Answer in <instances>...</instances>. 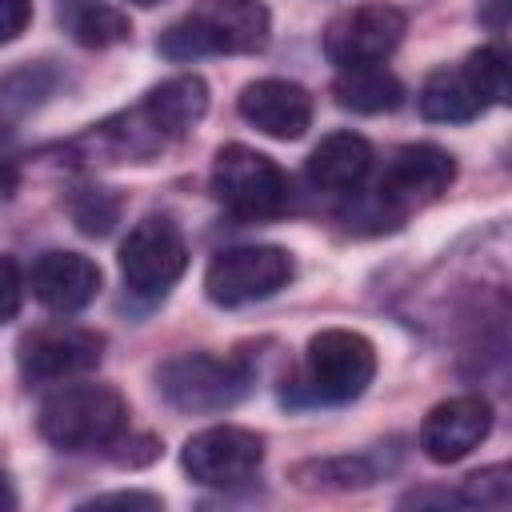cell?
Returning a JSON list of instances; mask_svg holds the SVG:
<instances>
[{
    "label": "cell",
    "mask_w": 512,
    "mask_h": 512,
    "mask_svg": "<svg viewBox=\"0 0 512 512\" xmlns=\"http://www.w3.org/2000/svg\"><path fill=\"white\" fill-rule=\"evenodd\" d=\"M20 180V144H16V128L0 116V192L8 196Z\"/></svg>",
    "instance_id": "cb8c5ba5"
},
{
    "label": "cell",
    "mask_w": 512,
    "mask_h": 512,
    "mask_svg": "<svg viewBox=\"0 0 512 512\" xmlns=\"http://www.w3.org/2000/svg\"><path fill=\"white\" fill-rule=\"evenodd\" d=\"M456 180V160L436 144H404L388 156L384 176L372 192H364L348 216V228L364 232H388L396 228L412 208H424L448 192Z\"/></svg>",
    "instance_id": "6da1fadb"
},
{
    "label": "cell",
    "mask_w": 512,
    "mask_h": 512,
    "mask_svg": "<svg viewBox=\"0 0 512 512\" xmlns=\"http://www.w3.org/2000/svg\"><path fill=\"white\" fill-rule=\"evenodd\" d=\"M272 16L260 0H196L188 16L168 24L156 40L168 60H200V56H232L260 52L268 44Z\"/></svg>",
    "instance_id": "7a4b0ae2"
},
{
    "label": "cell",
    "mask_w": 512,
    "mask_h": 512,
    "mask_svg": "<svg viewBox=\"0 0 512 512\" xmlns=\"http://www.w3.org/2000/svg\"><path fill=\"white\" fill-rule=\"evenodd\" d=\"M16 504V496H12V488H8V476L0 472V508H12Z\"/></svg>",
    "instance_id": "83f0119b"
},
{
    "label": "cell",
    "mask_w": 512,
    "mask_h": 512,
    "mask_svg": "<svg viewBox=\"0 0 512 512\" xmlns=\"http://www.w3.org/2000/svg\"><path fill=\"white\" fill-rule=\"evenodd\" d=\"M304 172L320 192L352 196V192H360V184L372 172V144L360 132H328L312 148Z\"/></svg>",
    "instance_id": "9a60e30c"
},
{
    "label": "cell",
    "mask_w": 512,
    "mask_h": 512,
    "mask_svg": "<svg viewBox=\"0 0 512 512\" xmlns=\"http://www.w3.org/2000/svg\"><path fill=\"white\" fill-rule=\"evenodd\" d=\"M120 216V200L104 188H80L72 196V220L84 236H108Z\"/></svg>",
    "instance_id": "ffe728a7"
},
{
    "label": "cell",
    "mask_w": 512,
    "mask_h": 512,
    "mask_svg": "<svg viewBox=\"0 0 512 512\" xmlns=\"http://www.w3.org/2000/svg\"><path fill=\"white\" fill-rule=\"evenodd\" d=\"M36 424L60 452L112 448L128 428V404L108 384H60L44 396Z\"/></svg>",
    "instance_id": "3957f363"
},
{
    "label": "cell",
    "mask_w": 512,
    "mask_h": 512,
    "mask_svg": "<svg viewBox=\"0 0 512 512\" xmlns=\"http://www.w3.org/2000/svg\"><path fill=\"white\" fill-rule=\"evenodd\" d=\"M460 504H480V508H504L512 500V472L508 464H492V468H480L464 480V488L456 492Z\"/></svg>",
    "instance_id": "44dd1931"
},
{
    "label": "cell",
    "mask_w": 512,
    "mask_h": 512,
    "mask_svg": "<svg viewBox=\"0 0 512 512\" xmlns=\"http://www.w3.org/2000/svg\"><path fill=\"white\" fill-rule=\"evenodd\" d=\"M188 268V244L168 216H144L120 244V276L136 296H164Z\"/></svg>",
    "instance_id": "ba28073f"
},
{
    "label": "cell",
    "mask_w": 512,
    "mask_h": 512,
    "mask_svg": "<svg viewBox=\"0 0 512 512\" xmlns=\"http://www.w3.org/2000/svg\"><path fill=\"white\" fill-rule=\"evenodd\" d=\"M28 288L32 296L60 312V316H72L80 308H88L100 292V268L80 256V252H64V248H52V252H40L28 268Z\"/></svg>",
    "instance_id": "5bb4252c"
},
{
    "label": "cell",
    "mask_w": 512,
    "mask_h": 512,
    "mask_svg": "<svg viewBox=\"0 0 512 512\" xmlns=\"http://www.w3.org/2000/svg\"><path fill=\"white\" fill-rule=\"evenodd\" d=\"M332 96L340 108L360 112V116H380L404 104V84L396 72H388L384 64H356V68H340L332 80Z\"/></svg>",
    "instance_id": "ac0fdd59"
},
{
    "label": "cell",
    "mask_w": 512,
    "mask_h": 512,
    "mask_svg": "<svg viewBox=\"0 0 512 512\" xmlns=\"http://www.w3.org/2000/svg\"><path fill=\"white\" fill-rule=\"evenodd\" d=\"M408 16L396 4H360L340 12L324 28V56L336 68H356V64H384L396 44L404 40Z\"/></svg>",
    "instance_id": "30bf717a"
},
{
    "label": "cell",
    "mask_w": 512,
    "mask_h": 512,
    "mask_svg": "<svg viewBox=\"0 0 512 512\" xmlns=\"http://www.w3.org/2000/svg\"><path fill=\"white\" fill-rule=\"evenodd\" d=\"M492 432V404L476 392L440 400L420 424V448L432 464H456Z\"/></svg>",
    "instance_id": "7c38bea8"
},
{
    "label": "cell",
    "mask_w": 512,
    "mask_h": 512,
    "mask_svg": "<svg viewBox=\"0 0 512 512\" xmlns=\"http://www.w3.org/2000/svg\"><path fill=\"white\" fill-rule=\"evenodd\" d=\"M60 20H68L72 40L84 48H112L132 36L128 16L104 0H60Z\"/></svg>",
    "instance_id": "d6986e66"
},
{
    "label": "cell",
    "mask_w": 512,
    "mask_h": 512,
    "mask_svg": "<svg viewBox=\"0 0 512 512\" xmlns=\"http://www.w3.org/2000/svg\"><path fill=\"white\" fill-rule=\"evenodd\" d=\"M84 508H160V496L152 492H104L84 500Z\"/></svg>",
    "instance_id": "4316f807"
},
{
    "label": "cell",
    "mask_w": 512,
    "mask_h": 512,
    "mask_svg": "<svg viewBox=\"0 0 512 512\" xmlns=\"http://www.w3.org/2000/svg\"><path fill=\"white\" fill-rule=\"evenodd\" d=\"M292 280V256L276 244H236L212 256L204 272V292L220 308H244L268 300Z\"/></svg>",
    "instance_id": "52a82bcc"
},
{
    "label": "cell",
    "mask_w": 512,
    "mask_h": 512,
    "mask_svg": "<svg viewBox=\"0 0 512 512\" xmlns=\"http://www.w3.org/2000/svg\"><path fill=\"white\" fill-rule=\"evenodd\" d=\"M32 24V0H0V44H12Z\"/></svg>",
    "instance_id": "484cf974"
},
{
    "label": "cell",
    "mask_w": 512,
    "mask_h": 512,
    "mask_svg": "<svg viewBox=\"0 0 512 512\" xmlns=\"http://www.w3.org/2000/svg\"><path fill=\"white\" fill-rule=\"evenodd\" d=\"M236 108L256 132H264L272 140H300L312 124L308 88H300L296 80H280V76H264V80L244 84Z\"/></svg>",
    "instance_id": "4fadbf2b"
},
{
    "label": "cell",
    "mask_w": 512,
    "mask_h": 512,
    "mask_svg": "<svg viewBox=\"0 0 512 512\" xmlns=\"http://www.w3.org/2000/svg\"><path fill=\"white\" fill-rule=\"evenodd\" d=\"M140 112H144L148 124L172 144V140H180L192 124H200V116L208 112V84H204L196 72L172 76V80L156 84V88L140 100Z\"/></svg>",
    "instance_id": "e0dca14e"
},
{
    "label": "cell",
    "mask_w": 512,
    "mask_h": 512,
    "mask_svg": "<svg viewBox=\"0 0 512 512\" xmlns=\"http://www.w3.org/2000/svg\"><path fill=\"white\" fill-rule=\"evenodd\" d=\"M20 296H24V280L12 256H0V324H8L20 312Z\"/></svg>",
    "instance_id": "d4e9b609"
},
{
    "label": "cell",
    "mask_w": 512,
    "mask_h": 512,
    "mask_svg": "<svg viewBox=\"0 0 512 512\" xmlns=\"http://www.w3.org/2000/svg\"><path fill=\"white\" fill-rule=\"evenodd\" d=\"M296 476H316V480H336V488H364L372 484V468L356 456H340V460H312L304 464Z\"/></svg>",
    "instance_id": "603a6c76"
},
{
    "label": "cell",
    "mask_w": 512,
    "mask_h": 512,
    "mask_svg": "<svg viewBox=\"0 0 512 512\" xmlns=\"http://www.w3.org/2000/svg\"><path fill=\"white\" fill-rule=\"evenodd\" d=\"M212 192L240 220H272V216H284L292 204L284 168L248 144H224L216 152Z\"/></svg>",
    "instance_id": "5b68a950"
},
{
    "label": "cell",
    "mask_w": 512,
    "mask_h": 512,
    "mask_svg": "<svg viewBox=\"0 0 512 512\" xmlns=\"http://www.w3.org/2000/svg\"><path fill=\"white\" fill-rule=\"evenodd\" d=\"M264 460V440L236 424H212L180 448V468L204 488H236L256 476Z\"/></svg>",
    "instance_id": "9c48e42d"
},
{
    "label": "cell",
    "mask_w": 512,
    "mask_h": 512,
    "mask_svg": "<svg viewBox=\"0 0 512 512\" xmlns=\"http://www.w3.org/2000/svg\"><path fill=\"white\" fill-rule=\"evenodd\" d=\"M132 4H140V8H152V4H164V0H132Z\"/></svg>",
    "instance_id": "f1b7e54d"
},
{
    "label": "cell",
    "mask_w": 512,
    "mask_h": 512,
    "mask_svg": "<svg viewBox=\"0 0 512 512\" xmlns=\"http://www.w3.org/2000/svg\"><path fill=\"white\" fill-rule=\"evenodd\" d=\"M376 376V348L352 328H324L304 348L300 384L316 404H348Z\"/></svg>",
    "instance_id": "8992f818"
},
{
    "label": "cell",
    "mask_w": 512,
    "mask_h": 512,
    "mask_svg": "<svg viewBox=\"0 0 512 512\" xmlns=\"http://www.w3.org/2000/svg\"><path fill=\"white\" fill-rule=\"evenodd\" d=\"M252 364L240 356H212V352H184L160 364L156 388L176 412H224L252 392Z\"/></svg>",
    "instance_id": "277c9868"
},
{
    "label": "cell",
    "mask_w": 512,
    "mask_h": 512,
    "mask_svg": "<svg viewBox=\"0 0 512 512\" xmlns=\"http://www.w3.org/2000/svg\"><path fill=\"white\" fill-rule=\"evenodd\" d=\"M492 100L484 96L472 64H456V68H436L424 88H420V112L432 124H468L476 120Z\"/></svg>",
    "instance_id": "2e32d148"
},
{
    "label": "cell",
    "mask_w": 512,
    "mask_h": 512,
    "mask_svg": "<svg viewBox=\"0 0 512 512\" xmlns=\"http://www.w3.org/2000/svg\"><path fill=\"white\" fill-rule=\"evenodd\" d=\"M104 336L80 324H48L20 340V372L28 384H64L100 364Z\"/></svg>",
    "instance_id": "8fae6325"
},
{
    "label": "cell",
    "mask_w": 512,
    "mask_h": 512,
    "mask_svg": "<svg viewBox=\"0 0 512 512\" xmlns=\"http://www.w3.org/2000/svg\"><path fill=\"white\" fill-rule=\"evenodd\" d=\"M468 64H472L484 96L492 104H504L508 100V60H504V52L500 48H476V52H468Z\"/></svg>",
    "instance_id": "7402d4cb"
}]
</instances>
